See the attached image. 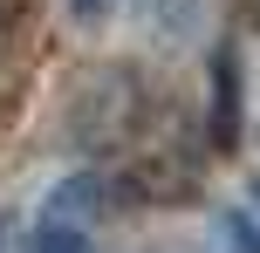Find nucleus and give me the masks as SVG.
<instances>
[{"mask_svg":"<svg viewBox=\"0 0 260 253\" xmlns=\"http://www.w3.org/2000/svg\"><path fill=\"white\" fill-rule=\"evenodd\" d=\"M212 144H233V117H240V62H233V48H219V62H212Z\"/></svg>","mask_w":260,"mask_h":253,"instance_id":"f03ea898","label":"nucleus"},{"mask_svg":"<svg viewBox=\"0 0 260 253\" xmlns=\"http://www.w3.org/2000/svg\"><path fill=\"white\" fill-rule=\"evenodd\" d=\"M226 240H233V253H260V240H253V226H247V219H226Z\"/></svg>","mask_w":260,"mask_h":253,"instance_id":"20e7f679","label":"nucleus"},{"mask_svg":"<svg viewBox=\"0 0 260 253\" xmlns=\"http://www.w3.org/2000/svg\"><path fill=\"white\" fill-rule=\"evenodd\" d=\"M69 7H76L82 21H96V14H110V0H69Z\"/></svg>","mask_w":260,"mask_h":253,"instance_id":"39448f33","label":"nucleus"},{"mask_svg":"<svg viewBox=\"0 0 260 253\" xmlns=\"http://www.w3.org/2000/svg\"><path fill=\"white\" fill-rule=\"evenodd\" d=\"M27 253H96V246H89V233H76V226H48V219H41L35 240H27Z\"/></svg>","mask_w":260,"mask_h":253,"instance_id":"7ed1b4c3","label":"nucleus"},{"mask_svg":"<svg viewBox=\"0 0 260 253\" xmlns=\"http://www.w3.org/2000/svg\"><path fill=\"white\" fill-rule=\"evenodd\" d=\"M110 199H117V185H110L103 171H76V178H62V185L48 192L41 219H48V226H76V233H89V219H103Z\"/></svg>","mask_w":260,"mask_h":253,"instance_id":"f257e3e1","label":"nucleus"}]
</instances>
